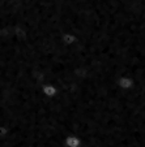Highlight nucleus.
Masks as SVG:
<instances>
[{"mask_svg":"<svg viewBox=\"0 0 145 147\" xmlns=\"http://www.w3.org/2000/svg\"><path fill=\"white\" fill-rule=\"evenodd\" d=\"M58 92H59L58 87L55 85H52V83H46V85L42 86V94L46 98H55L58 95Z\"/></svg>","mask_w":145,"mask_h":147,"instance_id":"20e7f679","label":"nucleus"},{"mask_svg":"<svg viewBox=\"0 0 145 147\" xmlns=\"http://www.w3.org/2000/svg\"><path fill=\"white\" fill-rule=\"evenodd\" d=\"M60 40H61V43H63L64 46L71 47V46H73V45H76V43H77L78 38H77V35H76V34L69 33V31H64V33L61 34V36H60Z\"/></svg>","mask_w":145,"mask_h":147,"instance_id":"f03ea898","label":"nucleus"},{"mask_svg":"<svg viewBox=\"0 0 145 147\" xmlns=\"http://www.w3.org/2000/svg\"><path fill=\"white\" fill-rule=\"evenodd\" d=\"M116 85L120 90H124V91H129L135 87V80L131 76H120L116 80Z\"/></svg>","mask_w":145,"mask_h":147,"instance_id":"f257e3e1","label":"nucleus"},{"mask_svg":"<svg viewBox=\"0 0 145 147\" xmlns=\"http://www.w3.org/2000/svg\"><path fill=\"white\" fill-rule=\"evenodd\" d=\"M63 143H64L65 147H81L82 146V139H81V137L76 136V134H69L64 138Z\"/></svg>","mask_w":145,"mask_h":147,"instance_id":"7ed1b4c3","label":"nucleus"}]
</instances>
